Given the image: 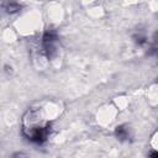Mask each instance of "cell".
Returning a JSON list of instances; mask_svg holds the SVG:
<instances>
[{"mask_svg":"<svg viewBox=\"0 0 158 158\" xmlns=\"http://www.w3.org/2000/svg\"><path fill=\"white\" fill-rule=\"evenodd\" d=\"M42 46H43V51L46 53V56L48 58H51L54 52H56V47H57V35L56 32H46L42 40Z\"/></svg>","mask_w":158,"mask_h":158,"instance_id":"1","label":"cell"}]
</instances>
